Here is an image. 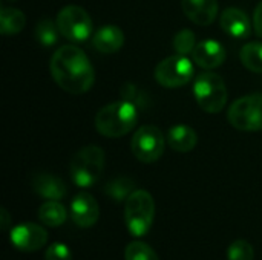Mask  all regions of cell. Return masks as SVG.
I'll use <instances>...</instances> for the list:
<instances>
[{
    "label": "cell",
    "mask_w": 262,
    "mask_h": 260,
    "mask_svg": "<svg viewBox=\"0 0 262 260\" xmlns=\"http://www.w3.org/2000/svg\"><path fill=\"white\" fill-rule=\"evenodd\" d=\"M54 81L68 93L81 95L91 90L95 81V70L88 55L74 44L58 48L49 63Z\"/></svg>",
    "instance_id": "6da1fadb"
},
{
    "label": "cell",
    "mask_w": 262,
    "mask_h": 260,
    "mask_svg": "<svg viewBox=\"0 0 262 260\" xmlns=\"http://www.w3.org/2000/svg\"><path fill=\"white\" fill-rule=\"evenodd\" d=\"M138 112L130 101H115L98 110L95 129L106 138H121L137 124Z\"/></svg>",
    "instance_id": "7a4b0ae2"
},
{
    "label": "cell",
    "mask_w": 262,
    "mask_h": 260,
    "mask_svg": "<svg viewBox=\"0 0 262 260\" xmlns=\"http://www.w3.org/2000/svg\"><path fill=\"white\" fill-rule=\"evenodd\" d=\"M104 152L98 146H86L80 149L71 159L69 172L75 185L89 188L97 184L104 170Z\"/></svg>",
    "instance_id": "3957f363"
},
{
    "label": "cell",
    "mask_w": 262,
    "mask_h": 260,
    "mask_svg": "<svg viewBox=\"0 0 262 260\" xmlns=\"http://www.w3.org/2000/svg\"><path fill=\"white\" fill-rule=\"evenodd\" d=\"M155 218V202L149 192L135 190L124 201V221L129 233L143 238L149 233Z\"/></svg>",
    "instance_id": "277c9868"
},
{
    "label": "cell",
    "mask_w": 262,
    "mask_h": 260,
    "mask_svg": "<svg viewBox=\"0 0 262 260\" xmlns=\"http://www.w3.org/2000/svg\"><path fill=\"white\" fill-rule=\"evenodd\" d=\"M193 95L198 106L207 113H218L227 103L224 80L215 72H203L193 81Z\"/></svg>",
    "instance_id": "5b68a950"
},
{
    "label": "cell",
    "mask_w": 262,
    "mask_h": 260,
    "mask_svg": "<svg viewBox=\"0 0 262 260\" xmlns=\"http://www.w3.org/2000/svg\"><path fill=\"white\" fill-rule=\"evenodd\" d=\"M227 120L238 130H262V93H252L238 98L229 107Z\"/></svg>",
    "instance_id": "8992f818"
},
{
    "label": "cell",
    "mask_w": 262,
    "mask_h": 260,
    "mask_svg": "<svg viewBox=\"0 0 262 260\" xmlns=\"http://www.w3.org/2000/svg\"><path fill=\"white\" fill-rule=\"evenodd\" d=\"M55 23L58 26L60 34L66 40L74 43L86 41L94 29L92 18L88 14V11H84L81 6L77 5H69L60 9Z\"/></svg>",
    "instance_id": "52a82bcc"
},
{
    "label": "cell",
    "mask_w": 262,
    "mask_h": 260,
    "mask_svg": "<svg viewBox=\"0 0 262 260\" xmlns=\"http://www.w3.org/2000/svg\"><path fill=\"white\" fill-rule=\"evenodd\" d=\"M193 74L192 60L181 54L164 58L155 67V80L167 89H177L187 84L193 78Z\"/></svg>",
    "instance_id": "ba28073f"
},
{
    "label": "cell",
    "mask_w": 262,
    "mask_h": 260,
    "mask_svg": "<svg viewBox=\"0 0 262 260\" xmlns=\"http://www.w3.org/2000/svg\"><path fill=\"white\" fill-rule=\"evenodd\" d=\"M164 135L157 126H141L130 141L134 156L146 164L155 162L164 152Z\"/></svg>",
    "instance_id": "9c48e42d"
},
{
    "label": "cell",
    "mask_w": 262,
    "mask_h": 260,
    "mask_svg": "<svg viewBox=\"0 0 262 260\" xmlns=\"http://www.w3.org/2000/svg\"><path fill=\"white\" fill-rule=\"evenodd\" d=\"M11 244L23 253H32L43 248L48 242V231L32 222L15 225L9 231Z\"/></svg>",
    "instance_id": "30bf717a"
},
{
    "label": "cell",
    "mask_w": 262,
    "mask_h": 260,
    "mask_svg": "<svg viewBox=\"0 0 262 260\" xmlns=\"http://www.w3.org/2000/svg\"><path fill=\"white\" fill-rule=\"evenodd\" d=\"M71 218L80 228H91L100 218V207L95 198L86 192H80L71 202Z\"/></svg>",
    "instance_id": "8fae6325"
},
{
    "label": "cell",
    "mask_w": 262,
    "mask_h": 260,
    "mask_svg": "<svg viewBox=\"0 0 262 260\" xmlns=\"http://www.w3.org/2000/svg\"><path fill=\"white\" fill-rule=\"evenodd\" d=\"M192 60L203 69H215L226 61V49L216 40H203L193 49Z\"/></svg>",
    "instance_id": "7c38bea8"
},
{
    "label": "cell",
    "mask_w": 262,
    "mask_h": 260,
    "mask_svg": "<svg viewBox=\"0 0 262 260\" xmlns=\"http://www.w3.org/2000/svg\"><path fill=\"white\" fill-rule=\"evenodd\" d=\"M186 17L200 26H207L218 15V0H181Z\"/></svg>",
    "instance_id": "4fadbf2b"
},
{
    "label": "cell",
    "mask_w": 262,
    "mask_h": 260,
    "mask_svg": "<svg viewBox=\"0 0 262 260\" xmlns=\"http://www.w3.org/2000/svg\"><path fill=\"white\" fill-rule=\"evenodd\" d=\"M220 25L226 34H229L233 38H246L250 35V20L247 14L239 8H227L223 11Z\"/></svg>",
    "instance_id": "5bb4252c"
},
{
    "label": "cell",
    "mask_w": 262,
    "mask_h": 260,
    "mask_svg": "<svg viewBox=\"0 0 262 260\" xmlns=\"http://www.w3.org/2000/svg\"><path fill=\"white\" fill-rule=\"evenodd\" d=\"M124 44V32L117 25H103L92 35V46L103 54H114Z\"/></svg>",
    "instance_id": "9a60e30c"
},
{
    "label": "cell",
    "mask_w": 262,
    "mask_h": 260,
    "mask_svg": "<svg viewBox=\"0 0 262 260\" xmlns=\"http://www.w3.org/2000/svg\"><path fill=\"white\" fill-rule=\"evenodd\" d=\"M32 188L46 201H60L68 193L64 182L51 173H37L32 178Z\"/></svg>",
    "instance_id": "2e32d148"
},
{
    "label": "cell",
    "mask_w": 262,
    "mask_h": 260,
    "mask_svg": "<svg viewBox=\"0 0 262 260\" xmlns=\"http://www.w3.org/2000/svg\"><path fill=\"white\" fill-rule=\"evenodd\" d=\"M196 143H198V135L190 126L177 124L170 127L167 132V144L175 152H180V153L192 152Z\"/></svg>",
    "instance_id": "e0dca14e"
},
{
    "label": "cell",
    "mask_w": 262,
    "mask_h": 260,
    "mask_svg": "<svg viewBox=\"0 0 262 260\" xmlns=\"http://www.w3.org/2000/svg\"><path fill=\"white\" fill-rule=\"evenodd\" d=\"M66 218H68V211L63 207V204H60L58 201H46L38 208V219L46 227H51V228H55L64 224Z\"/></svg>",
    "instance_id": "ac0fdd59"
},
{
    "label": "cell",
    "mask_w": 262,
    "mask_h": 260,
    "mask_svg": "<svg viewBox=\"0 0 262 260\" xmlns=\"http://www.w3.org/2000/svg\"><path fill=\"white\" fill-rule=\"evenodd\" d=\"M26 25L25 14L17 8H6L3 6L0 9V31L5 35H14L18 34Z\"/></svg>",
    "instance_id": "d6986e66"
},
{
    "label": "cell",
    "mask_w": 262,
    "mask_h": 260,
    "mask_svg": "<svg viewBox=\"0 0 262 260\" xmlns=\"http://www.w3.org/2000/svg\"><path fill=\"white\" fill-rule=\"evenodd\" d=\"M239 58L244 67H247L255 74H262V43L252 41L243 46L239 52Z\"/></svg>",
    "instance_id": "ffe728a7"
},
{
    "label": "cell",
    "mask_w": 262,
    "mask_h": 260,
    "mask_svg": "<svg viewBox=\"0 0 262 260\" xmlns=\"http://www.w3.org/2000/svg\"><path fill=\"white\" fill-rule=\"evenodd\" d=\"M104 192L112 199L121 202V201H126L135 192V182L127 176H118L106 184Z\"/></svg>",
    "instance_id": "44dd1931"
},
{
    "label": "cell",
    "mask_w": 262,
    "mask_h": 260,
    "mask_svg": "<svg viewBox=\"0 0 262 260\" xmlns=\"http://www.w3.org/2000/svg\"><path fill=\"white\" fill-rule=\"evenodd\" d=\"M58 34H60L58 26L51 18H43L41 21L37 23V26L34 29V35H35L37 41L41 43L43 46L55 44L58 40Z\"/></svg>",
    "instance_id": "7402d4cb"
},
{
    "label": "cell",
    "mask_w": 262,
    "mask_h": 260,
    "mask_svg": "<svg viewBox=\"0 0 262 260\" xmlns=\"http://www.w3.org/2000/svg\"><path fill=\"white\" fill-rule=\"evenodd\" d=\"M126 260H160L157 253L150 245H147L143 241H134L126 247L124 251Z\"/></svg>",
    "instance_id": "603a6c76"
},
{
    "label": "cell",
    "mask_w": 262,
    "mask_h": 260,
    "mask_svg": "<svg viewBox=\"0 0 262 260\" xmlns=\"http://www.w3.org/2000/svg\"><path fill=\"white\" fill-rule=\"evenodd\" d=\"M196 38H195V34L190 31V29H183L180 31L175 38H173V48L178 54L181 55H187V54H192L193 49L196 48Z\"/></svg>",
    "instance_id": "cb8c5ba5"
},
{
    "label": "cell",
    "mask_w": 262,
    "mask_h": 260,
    "mask_svg": "<svg viewBox=\"0 0 262 260\" xmlns=\"http://www.w3.org/2000/svg\"><path fill=\"white\" fill-rule=\"evenodd\" d=\"M227 259L229 260H253L255 259V250L250 242L246 239H238L235 241L227 251Z\"/></svg>",
    "instance_id": "d4e9b609"
},
{
    "label": "cell",
    "mask_w": 262,
    "mask_h": 260,
    "mask_svg": "<svg viewBox=\"0 0 262 260\" xmlns=\"http://www.w3.org/2000/svg\"><path fill=\"white\" fill-rule=\"evenodd\" d=\"M45 260H72V254L68 245L64 244H51L45 253Z\"/></svg>",
    "instance_id": "484cf974"
},
{
    "label": "cell",
    "mask_w": 262,
    "mask_h": 260,
    "mask_svg": "<svg viewBox=\"0 0 262 260\" xmlns=\"http://www.w3.org/2000/svg\"><path fill=\"white\" fill-rule=\"evenodd\" d=\"M253 28H255V32L262 38V2L256 6L255 14H253Z\"/></svg>",
    "instance_id": "4316f807"
},
{
    "label": "cell",
    "mask_w": 262,
    "mask_h": 260,
    "mask_svg": "<svg viewBox=\"0 0 262 260\" xmlns=\"http://www.w3.org/2000/svg\"><path fill=\"white\" fill-rule=\"evenodd\" d=\"M0 219H2V228L8 230L9 228V215L5 208H2V211H0Z\"/></svg>",
    "instance_id": "83f0119b"
},
{
    "label": "cell",
    "mask_w": 262,
    "mask_h": 260,
    "mask_svg": "<svg viewBox=\"0 0 262 260\" xmlns=\"http://www.w3.org/2000/svg\"><path fill=\"white\" fill-rule=\"evenodd\" d=\"M11 2H14V0H11Z\"/></svg>",
    "instance_id": "f1b7e54d"
}]
</instances>
